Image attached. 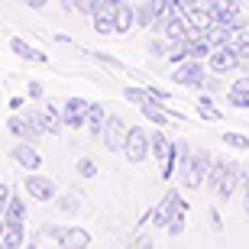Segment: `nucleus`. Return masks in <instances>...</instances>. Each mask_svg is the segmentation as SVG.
Segmentation results:
<instances>
[{"instance_id": "f257e3e1", "label": "nucleus", "mask_w": 249, "mask_h": 249, "mask_svg": "<svg viewBox=\"0 0 249 249\" xmlns=\"http://www.w3.org/2000/svg\"><path fill=\"white\" fill-rule=\"evenodd\" d=\"M207 7H211V17L213 23H220V26H230L243 29V17H240V7H236V0H207Z\"/></svg>"}, {"instance_id": "f03ea898", "label": "nucleus", "mask_w": 249, "mask_h": 249, "mask_svg": "<svg viewBox=\"0 0 249 249\" xmlns=\"http://www.w3.org/2000/svg\"><path fill=\"white\" fill-rule=\"evenodd\" d=\"M149 142L152 139L142 133V129H129L126 133V142H123V152H126V159L136 165V162H142V159L149 156Z\"/></svg>"}, {"instance_id": "7ed1b4c3", "label": "nucleus", "mask_w": 249, "mask_h": 249, "mask_svg": "<svg viewBox=\"0 0 249 249\" xmlns=\"http://www.w3.org/2000/svg\"><path fill=\"white\" fill-rule=\"evenodd\" d=\"M236 62H240V52H236L233 46L211 49V68L213 71H230V68H236Z\"/></svg>"}, {"instance_id": "20e7f679", "label": "nucleus", "mask_w": 249, "mask_h": 249, "mask_svg": "<svg viewBox=\"0 0 249 249\" xmlns=\"http://www.w3.org/2000/svg\"><path fill=\"white\" fill-rule=\"evenodd\" d=\"M10 133L19 139H36L39 133H42V126L36 123V117H13V120H7Z\"/></svg>"}, {"instance_id": "39448f33", "label": "nucleus", "mask_w": 249, "mask_h": 249, "mask_svg": "<svg viewBox=\"0 0 249 249\" xmlns=\"http://www.w3.org/2000/svg\"><path fill=\"white\" fill-rule=\"evenodd\" d=\"M126 133H129V129H123L120 117H110V120L104 123V142H107V149H123Z\"/></svg>"}, {"instance_id": "423d86ee", "label": "nucleus", "mask_w": 249, "mask_h": 249, "mask_svg": "<svg viewBox=\"0 0 249 249\" xmlns=\"http://www.w3.org/2000/svg\"><path fill=\"white\" fill-rule=\"evenodd\" d=\"M26 191L36 197V201H52L55 197V185L49 181V178H42V175H29L26 178Z\"/></svg>"}, {"instance_id": "0eeeda50", "label": "nucleus", "mask_w": 249, "mask_h": 249, "mask_svg": "<svg viewBox=\"0 0 249 249\" xmlns=\"http://www.w3.org/2000/svg\"><path fill=\"white\" fill-rule=\"evenodd\" d=\"M152 152L159 156L162 175H172V152H175V146H172V142H168L162 133H159V136H152Z\"/></svg>"}, {"instance_id": "6e6552de", "label": "nucleus", "mask_w": 249, "mask_h": 249, "mask_svg": "<svg viewBox=\"0 0 249 249\" xmlns=\"http://www.w3.org/2000/svg\"><path fill=\"white\" fill-rule=\"evenodd\" d=\"M178 201H181V197H178L175 191L165 194V201H162V204L156 207V211H152V223H156V227H165V223L172 220V213L178 211Z\"/></svg>"}, {"instance_id": "1a4fd4ad", "label": "nucleus", "mask_w": 249, "mask_h": 249, "mask_svg": "<svg viewBox=\"0 0 249 249\" xmlns=\"http://www.w3.org/2000/svg\"><path fill=\"white\" fill-rule=\"evenodd\" d=\"M0 243H3L7 249L19 246V243H23V220L7 217V220H3V233H0Z\"/></svg>"}, {"instance_id": "9d476101", "label": "nucleus", "mask_w": 249, "mask_h": 249, "mask_svg": "<svg viewBox=\"0 0 249 249\" xmlns=\"http://www.w3.org/2000/svg\"><path fill=\"white\" fill-rule=\"evenodd\" d=\"M49 236H55L58 243H65V246H88L91 243V236L84 230H58V227H49Z\"/></svg>"}, {"instance_id": "9b49d317", "label": "nucleus", "mask_w": 249, "mask_h": 249, "mask_svg": "<svg viewBox=\"0 0 249 249\" xmlns=\"http://www.w3.org/2000/svg\"><path fill=\"white\" fill-rule=\"evenodd\" d=\"M84 117H88V104L81 97H71L65 104V123L68 126H84Z\"/></svg>"}, {"instance_id": "f8f14e48", "label": "nucleus", "mask_w": 249, "mask_h": 249, "mask_svg": "<svg viewBox=\"0 0 249 249\" xmlns=\"http://www.w3.org/2000/svg\"><path fill=\"white\" fill-rule=\"evenodd\" d=\"M13 159H17L19 165L26 168V172H36L39 168V162H42V159H39V152L33 146H26V142H19V146H13Z\"/></svg>"}, {"instance_id": "ddd939ff", "label": "nucleus", "mask_w": 249, "mask_h": 249, "mask_svg": "<svg viewBox=\"0 0 249 249\" xmlns=\"http://www.w3.org/2000/svg\"><path fill=\"white\" fill-rule=\"evenodd\" d=\"M217 191H220V197H230L233 188H236V181H240V168L236 165H223V172H217Z\"/></svg>"}, {"instance_id": "4468645a", "label": "nucleus", "mask_w": 249, "mask_h": 249, "mask_svg": "<svg viewBox=\"0 0 249 249\" xmlns=\"http://www.w3.org/2000/svg\"><path fill=\"white\" fill-rule=\"evenodd\" d=\"M175 81H178V84H201V81H204V68L191 58V62H185V65L175 71Z\"/></svg>"}, {"instance_id": "2eb2a0df", "label": "nucleus", "mask_w": 249, "mask_h": 249, "mask_svg": "<svg viewBox=\"0 0 249 249\" xmlns=\"http://www.w3.org/2000/svg\"><path fill=\"white\" fill-rule=\"evenodd\" d=\"M113 13H117V7H110V3H101V10L94 13V29H97L101 36H107L113 29Z\"/></svg>"}, {"instance_id": "dca6fc26", "label": "nucleus", "mask_w": 249, "mask_h": 249, "mask_svg": "<svg viewBox=\"0 0 249 249\" xmlns=\"http://www.w3.org/2000/svg\"><path fill=\"white\" fill-rule=\"evenodd\" d=\"M181 46H185V55L197 58V55H207L211 52V42H207V36H191V39H181Z\"/></svg>"}, {"instance_id": "f3484780", "label": "nucleus", "mask_w": 249, "mask_h": 249, "mask_svg": "<svg viewBox=\"0 0 249 249\" xmlns=\"http://www.w3.org/2000/svg\"><path fill=\"white\" fill-rule=\"evenodd\" d=\"M88 129H91L94 136H101L104 133V123H107V117H104V107L101 104H91V107H88Z\"/></svg>"}, {"instance_id": "a211bd4d", "label": "nucleus", "mask_w": 249, "mask_h": 249, "mask_svg": "<svg viewBox=\"0 0 249 249\" xmlns=\"http://www.w3.org/2000/svg\"><path fill=\"white\" fill-rule=\"evenodd\" d=\"M10 49L17 52L19 58H29V62H46V55L39 52V49H33V46H26L23 39H10Z\"/></svg>"}, {"instance_id": "6ab92c4d", "label": "nucleus", "mask_w": 249, "mask_h": 249, "mask_svg": "<svg viewBox=\"0 0 249 249\" xmlns=\"http://www.w3.org/2000/svg\"><path fill=\"white\" fill-rule=\"evenodd\" d=\"M230 104H236V107H249V78H240V81L233 84Z\"/></svg>"}, {"instance_id": "aec40b11", "label": "nucleus", "mask_w": 249, "mask_h": 249, "mask_svg": "<svg viewBox=\"0 0 249 249\" xmlns=\"http://www.w3.org/2000/svg\"><path fill=\"white\" fill-rule=\"evenodd\" d=\"M133 23H136V17H133V10L129 7H117V13H113V29H117V33H126L129 26H133Z\"/></svg>"}, {"instance_id": "412c9836", "label": "nucleus", "mask_w": 249, "mask_h": 249, "mask_svg": "<svg viewBox=\"0 0 249 249\" xmlns=\"http://www.w3.org/2000/svg\"><path fill=\"white\" fill-rule=\"evenodd\" d=\"M181 230H185V204L178 201V211L172 213V220H168V233H172V236H178Z\"/></svg>"}, {"instance_id": "4be33fe9", "label": "nucleus", "mask_w": 249, "mask_h": 249, "mask_svg": "<svg viewBox=\"0 0 249 249\" xmlns=\"http://www.w3.org/2000/svg\"><path fill=\"white\" fill-rule=\"evenodd\" d=\"M142 113H146V117H149L152 123H165V120H168V117H165V110H162V107H156L152 101H146V104H142Z\"/></svg>"}, {"instance_id": "5701e85b", "label": "nucleus", "mask_w": 249, "mask_h": 249, "mask_svg": "<svg viewBox=\"0 0 249 249\" xmlns=\"http://www.w3.org/2000/svg\"><path fill=\"white\" fill-rule=\"evenodd\" d=\"M33 117L42 126V133H58V120H52V113H33Z\"/></svg>"}, {"instance_id": "b1692460", "label": "nucleus", "mask_w": 249, "mask_h": 249, "mask_svg": "<svg viewBox=\"0 0 249 249\" xmlns=\"http://www.w3.org/2000/svg\"><path fill=\"white\" fill-rule=\"evenodd\" d=\"M233 49L240 52V58H243V55H249V29H243L240 36L233 39Z\"/></svg>"}, {"instance_id": "393cba45", "label": "nucleus", "mask_w": 249, "mask_h": 249, "mask_svg": "<svg viewBox=\"0 0 249 249\" xmlns=\"http://www.w3.org/2000/svg\"><path fill=\"white\" fill-rule=\"evenodd\" d=\"M78 10H81L84 17H94L101 10V0H78Z\"/></svg>"}, {"instance_id": "a878e982", "label": "nucleus", "mask_w": 249, "mask_h": 249, "mask_svg": "<svg viewBox=\"0 0 249 249\" xmlns=\"http://www.w3.org/2000/svg\"><path fill=\"white\" fill-rule=\"evenodd\" d=\"M133 17H136V26H149V23H152V13H149V3H146V7H139V10H133Z\"/></svg>"}, {"instance_id": "bb28decb", "label": "nucleus", "mask_w": 249, "mask_h": 249, "mask_svg": "<svg viewBox=\"0 0 249 249\" xmlns=\"http://www.w3.org/2000/svg\"><path fill=\"white\" fill-rule=\"evenodd\" d=\"M201 113L207 117V120H213V123H217V120H223V117H220V110H217V107H211L207 101H201Z\"/></svg>"}, {"instance_id": "cd10ccee", "label": "nucleus", "mask_w": 249, "mask_h": 249, "mask_svg": "<svg viewBox=\"0 0 249 249\" xmlns=\"http://www.w3.org/2000/svg\"><path fill=\"white\" fill-rule=\"evenodd\" d=\"M223 142H230V146H249V139L246 136H240V133H223Z\"/></svg>"}, {"instance_id": "c85d7f7f", "label": "nucleus", "mask_w": 249, "mask_h": 249, "mask_svg": "<svg viewBox=\"0 0 249 249\" xmlns=\"http://www.w3.org/2000/svg\"><path fill=\"white\" fill-rule=\"evenodd\" d=\"M78 172H81L84 178H94V175H97V168H94L91 159H81V162H78Z\"/></svg>"}, {"instance_id": "c756f323", "label": "nucleus", "mask_w": 249, "mask_h": 249, "mask_svg": "<svg viewBox=\"0 0 249 249\" xmlns=\"http://www.w3.org/2000/svg\"><path fill=\"white\" fill-rule=\"evenodd\" d=\"M126 101H129V104H139V107H142V104H146V94L136 91V88H126Z\"/></svg>"}, {"instance_id": "7c9ffc66", "label": "nucleus", "mask_w": 249, "mask_h": 249, "mask_svg": "<svg viewBox=\"0 0 249 249\" xmlns=\"http://www.w3.org/2000/svg\"><path fill=\"white\" fill-rule=\"evenodd\" d=\"M175 3H178V10H181V17H185V13L194 7V3H197V0H175Z\"/></svg>"}, {"instance_id": "2f4dec72", "label": "nucleus", "mask_w": 249, "mask_h": 249, "mask_svg": "<svg viewBox=\"0 0 249 249\" xmlns=\"http://www.w3.org/2000/svg\"><path fill=\"white\" fill-rule=\"evenodd\" d=\"M62 207H65V211H78V201H74V194H68V197H65Z\"/></svg>"}, {"instance_id": "473e14b6", "label": "nucleus", "mask_w": 249, "mask_h": 249, "mask_svg": "<svg viewBox=\"0 0 249 249\" xmlns=\"http://www.w3.org/2000/svg\"><path fill=\"white\" fill-rule=\"evenodd\" d=\"M29 97H42V84H29Z\"/></svg>"}, {"instance_id": "72a5a7b5", "label": "nucleus", "mask_w": 249, "mask_h": 249, "mask_svg": "<svg viewBox=\"0 0 249 249\" xmlns=\"http://www.w3.org/2000/svg\"><path fill=\"white\" fill-rule=\"evenodd\" d=\"M149 52H156V55H162V52H165V42H152V46H149Z\"/></svg>"}, {"instance_id": "f704fd0d", "label": "nucleus", "mask_w": 249, "mask_h": 249, "mask_svg": "<svg viewBox=\"0 0 249 249\" xmlns=\"http://www.w3.org/2000/svg\"><path fill=\"white\" fill-rule=\"evenodd\" d=\"M23 3H26V7H36V10H39L42 3H46V0H23Z\"/></svg>"}, {"instance_id": "c9c22d12", "label": "nucleus", "mask_w": 249, "mask_h": 249, "mask_svg": "<svg viewBox=\"0 0 249 249\" xmlns=\"http://www.w3.org/2000/svg\"><path fill=\"white\" fill-rule=\"evenodd\" d=\"M104 3H110V7H120V0H104Z\"/></svg>"}, {"instance_id": "e433bc0d", "label": "nucleus", "mask_w": 249, "mask_h": 249, "mask_svg": "<svg viewBox=\"0 0 249 249\" xmlns=\"http://www.w3.org/2000/svg\"><path fill=\"white\" fill-rule=\"evenodd\" d=\"M62 3H65V7H74V3H78V0H62Z\"/></svg>"}, {"instance_id": "4c0bfd02", "label": "nucleus", "mask_w": 249, "mask_h": 249, "mask_svg": "<svg viewBox=\"0 0 249 249\" xmlns=\"http://www.w3.org/2000/svg\"><path fill=\"white\" fill-rule=\"evenodd\" d=\"M246 211H249V185H246Z\"/></svg>"}]
</instances>
